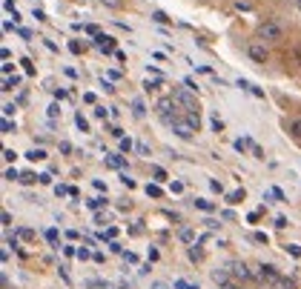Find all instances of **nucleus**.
I'll return each instance as SVG.
<instances>
[{
	"label": "nucleus",
	"instance_id": "nucleus-1",
	"mask_svg": "<svg viewBox=\"0 0 301 289\" xmlns=\"http://www.w3.org/2000/svg\"><path fill=\"white\" fill-rule=\"evenodd\" d=\"M256 278L261 280L267 289H295V280L278 275V269H275V266H258Z\"/></svg>",
	"mask_w": 301,
	"mask_h": 289
},
{
	"label": "nucleus",
	"instance_id": "nucleus-2",
	"mask_svg": "<svg viewBox=\"0 0 301 289\" xmlns=\"http://www.w3.org/2000/svg\"><path fill=\"white\" fill-rule=\"evenodd\" d=\"M258 40H267V43H278L284 37V26L278 23V20H264V23H258L256 29Z\"/></svg>",
	"mask_w": 301,
	"mask_h": 289
},
{
	"label": "nucleus",
	"instance_id": "nucleus-3",
	"mask_svg": "<svg viewBox=\"0 0 301 289\" xmlns=\"http://www.w3.org/2000/svg\"><path fill=\"white\" fill-rule=\"evenodd\" d=\"M175 97H161L158 100V114H161V121H167V123H175Z\"/></svg>",
	"mask_w": 301,
	"mask_h": 289
},
{
	"label": "nucleus",
	"instance_id": "nucleus-4",
	"mask_svg": "<svg viewBox=\"0 0 301 289\" xmlns=\"http://www.w3.org/2000/svg\"><path fill=\"white\" fill-rule=\"evenodd\" d=\"M175 100L186 109V114H189V112H198V100H195L192 89H186V86H184V89H178V92H175Z\"/></svg>",
	"mask_w": 301,
	"mask_h": 289
},
{
	"label": "nucleus",
	"instance_id": "nucleus-5",
	"mask_svg": "<svg viewBox=\"0 0 301 289\" xmlns=\"http://www.w3.org/2000/svg\"><path fill=\"white\" fill-rule=\"evenodd\" d=\"M247 54H249V57H253L256 63H267V61H270V49H267V46L261 43V40L249 43V46H247Z\"/></svg>",
	"mask_w": 301,
	"mask_h": 289
},
{
	"label": "nucleus",
	"instance_id": "nucleus-6",
	"mask_svg": "<svg viewBox=\"0 0 301 289\" xmlns=\"http://www.w3.org/2000/svg\"><path fill=\"white\" fill-rule=\"evenodd\" d=\"M95 46L101 49L104 54H115V37H109V35H95Z\"/></svg>",
	"mask_w": 301,
	"mask_h": 289
},
{
	"label": "nucleus",
	"instance_id": "nucleus-7",
	"mask_svg": "<svg viewBox=\"0 0 301 289\" xmlns=\"http://www.w3.org/2000/svg\"><path fill=\"white\" fill-rule=\"evenodd\" d=\"M172 129H175L178 138H184V140H189V138H192V132H198L189 121H175V123H172Z\"/></svg>",
	"mask_w": 301,
	"mask_h": 289
},
{
	"label": "nucleus",
	"instance_id": "nucleus-8",
	"mask_svg": "<svg viewBox=\"0 0 301 289\" xmlns=\"http://www.w3.org/2000/svg\"><path fill=\"white\" fill-rule=\"evenodd\" d=\"M230 272L235 275V278H241V280H249V278H253V272H249L241 261H232V263H230Z\"/></svg>",
	"mask_w": 301,
	"mask_h": 289
},
{
	"label": "nucleus",
	"instance_id": "nucleus-9",
	"mask_svg": "<svg viewBox=\"0 0 301 289\" xmlns=\"http://www.w3.org/2000/svg\"><path fill=\"white\" fill-rule=\"evenodd\" d=\"M235 86L247 89L249 95H256V97H264V92H261V89H258V86H253V83H249V80H241V78H238V83H235Z\"/></svg>",
	"mask_w": 301,
	"mask_h": 289
},
{
	"label": "nucleus",
	"instance_id": "nucleus-10",
	"mask_svg": "<svg viewBox=\"0 0 301 289\" xmlns=\"http://www.w3.org/2000/svg\"><path fill=\"white\" fill-rule=\"evenodd\" d=\"M118 238V229L115 226H109V229H104V232H97V241H107V244H112Z\"/></svg>",
	"mask_w": 301,
	"mask_h": 289
},
{
	"label": "nucleus",
	"instance_id": "nucleus-11",
	"mask_svg": "<svg viewBox=\"0 0 301 289\" xmlns=\"http://www.w3.org/2000/svg\"><path fill=\"white\" fill-rule=\"evenodd\" d=\"M107 163L112 169H126V158H121V155H107Z\"/></svg>",
	"mask_w": 301,
	"mask_h": 289
},
{
	"label": "nucleus",
	"instance_id": "nucleus-12",
	"mask_svg": "<svg viewBox=\"0 0 301 289\" xmlns=\"http://www.w3.org/2000/svg\"><path fill=\"white\" fill-rule=\"evenodd\" d=\"M195 209H201V212H215V203L213 201H204V198H195Z\"/></svg>",
	"mask_w": 301,
	"mask_h": 289
},
{
	"label": "nucleus",
	"instance_id": "nucleus-13",
	"mask_svg": "<svg viewBox=\"0 0 301 289\" xmlns=\"http://www.w3.org/2000/svg\"><path fill=\"white\" fill-rule=\"evenodd\" d=\"M232 146H235L238 152H253V140H249V138H238Z\"/></svg>",
	"mask_w": 301,
	"mask_h": 289
},
{
	"label": "nucleus",
	"instance_id": "nucleus-14",
	"mask_svg": "<svg viewBox=\"0 0 301 289\" xmlns=\"http://www.w3.org/2000/svg\"><path fill=\"white\" fill-rule=\"evenodd\" d=\"M152 20H155V23H161V26L172 23V18H169V15H164V12H152Z\"/></svg>",
	"mask_w": 301,
	"mask_h": 289
},
{
	"label": "nucleus",
	"instance_id": "nucleus-15",
	"mask_svg": "<svg viewBox=\"0 0 301 289\" xmlns=\"http://www.w3.org/2000/svg\"><path fill=\"white\" fill-rule=\"evenodd\" d=\"M287 129H290L292 138H301V121H290L287 123Z\"/></svg>",
	"mask_w": 301,
	"mask_h": 289
},
{
	"label": "nucleus",
	"instance_id": "nucleus-16",
	"mask_svg": "<svg viewBox=\"0 0 301 289\" xmlns=\"http://www.w3.org/2000/svg\"><path fill=\"white\" fill-rule=\"evenodd\" d=\"M146 195H149V198H161V195H164V189H161L158 184H146Z\"/></svg>",
	"mask_w": 301,
	"mask_h": 289
},
{
	"label": "nucleus",
	"instance_id": "nucleus-17",
	"mask_svg": "<svg viewBox=\"0 0 301 289\" xmlns=\"http://www.w3.org/2000/svg\"><path fill=\"white\" fill-rule=\"evenodd\" d=\"M227 201H230V203H241V201H244V189H235V192H230V195H227Z\"/></svg>",
	"mask_w": 301,
	"mask_h": 289
},
{
	"label": "nucleus",
	"instance_id": "nucleus-18",
	"mask_svg": "<svg viewBox=\"0 0 301 289\" xmlns=\"http://www.w3.org/2000/svg\"><path fill=\"white\" fill-rule=\"evenodd\" d=\"M26 158H29V160H43V158H46V152H43V149H29V152H26Z\"/></svg>",
	"mask_w": 301,
	"mask_h": 289
},
{
	"label": "nucleus",
	"instance_id": "nucleus-19",
	"mask_svg": "<svg viewBox=\"0 0 301 289\" xmlns=\"http://www.w3.org/2000/svg\"><path fill=\"white\" fill-rule=\"evenodd\" d=\"M75 123H78V129H80V132H89V121H86V118H83L80 112L75 114Z\"/></svg>",
	"mask_w": 301,
	"mask_h": 289
},
{
	"label": "nucleus",
	"instance_id": "nucleus-20",
	"mask_svg": "<svg viewBox=\"0 0 301 289\" xmlns=\"http://www.w3.org/2000/svg\"><path fill=\"white\" fill-rule=\"evenodd\" d=\"M152 175H155V181H158V184H164V181H169V175H167V172H164V169H161V166H155V169H152Z\"/></svg>",
	"mask_w": 301,
	"mask_h": 289
},
{
	"label": "nucleus",
	"instance_id": "nucleus-21",
	"mask_svg": "<svg viewBox=\"0 0 301 289\" xmlns=\"http://www.w3.org/2000/svg\"><path fill=\"white\" fill-rule=\"evenodd\" d=\"M46 241H49V244H61V235H58V229H46Z\"/></svg>",
	"mask_w": 301,
	"mask_h": 289
},
{
	"label": "nucleus",
	"instance_id": "nucleus-22",
	"mask_svg": "<svg viewBox=\"0 0 301 289\" xmlns=\"http://www.w3.org/2000/svg\"><path fill=\"white\" fill-rule=\"evenodd\" d=\"M0 129H3V135H9V132H15V123H12L9 118H3V121H0Z\"/></svg>",
	"mask_w": 301,
	"mask_h": 289
},
{
	"label": "nucleus",
	"instance_id": "nucleus-23",
	"mask_svg": "<svg viewBox=\"0 0 301 289\" xmlns=\"http://www.w3.org/2000/svg\"><path fill=\"white\" fill-rule=\"evenodd\" d=\"M270 198H275V201H278V203H284V201H287V195H284L281 189H275V186H273V189H270Z\"/></svg>",
	"mask_w": 301,
	"mask_h": 289
},
{
	"label": "nucleus",
	"instance_id": "nucleus-24",
	"mask_svg": "<svg viewBox=\"0 0 301 289\" xmlns=\"http://www.w3.org/2000/svg\"><path fill=\"white\" fill-rule=\"evenodd\" d=\"M3 178H6V181H20V172H18V169H15V166H9V169H6V175H3Z\"/></svg>",
	"mask_w": 301,
	"mask_h": 289
},
{
	"label": "nucleus",
	"instance_id": "nucleus-25",
	"mask_svg": "<svg viewBox=\"0 0 301 289\" xmlns=\"http://www.w3.org/2000/svg\"><path fill=\"white\" fill-rule=\"evenodd\" d=\"M132 114L135 118H143V103L141 100H132Z\"/></svg>",
	"mask_w": 301,
	"mask_h": 289
},
{
	"label": "nucleus",
	"instance_id": "nucleus-26",
	"mask_svg": "<svg viewBox=\"0 0 301 289\" xmlns=\"http://www.w3.org/2000/svg\"><path fill=\"white\" fill-rule=\"evenodd\" d=\"M101 206H107L104 198H92V201H89V209H101Z\"/></svg>",
	"mask_w": 301,
	"mask_h": 289
},
{
	"label": "nucleus",
	"instance_id": "nucleus-27",
	"mask_svg": "<svg viewBox=\"0 0 301 289\" xmlns=\"http://www.w3.org/2000/svg\"><path fill=\"white\" fill-rule=\"evenodd\" d=\"M18 235L23 238V241H35V229H20Z\"/></svg>",
	"mask_w": 301,
	"mask_h": 289
},
{
	"label": "nucleus",
	"instance_id": "nucleus-28",
	"mask_svg": "<svg viewBox=\"0 0 301 289\" xmlns=\"http://www.w3.org/2000/svg\"><path fill=\"white\" fill-rule=\"evenodd\" d=\"M201 258H204V252H201L198 246H192V249H189V261H201Z\"/></svg>",
	"mask_w": 301,
	"mask_h": 289
},
{
	"label": "nucleus",
	"instance_id": "nucleus-29",
	"mask_svg": "<svg viewBox=\"0 0 301 289\" xmlns=\"http://www.w3.org/2000/svg\"><path fill=\"white\" fill-rule=\"evenodd\" d=\"M35 172H23V175H20V184H35Z\"/></svg>",
	"mask_w": 301,
	"mask_h": 289
},
{
	"label": "nucleus",
	"instance_id": "nucleus-30",
	"mask_svg": "<svg viewBox=\"0 0 301 289\" xmlns=\"http://www.w3.org/2000/svg\"><path fill=\"white\" fill-rule=\"evenodd\" d=\"M132 146H135V143H132L129 138H121V152H124V155H126L129 149H132Z\"/></svg>",
	"mask_w": 301,
	"mask_h": 289
},
{
	"label": "nucleus",
	"instance_id": "nucleus-31",
	"mask_svg": "<svg viewBox=\"0 0 301 289\" xmlns=\"http://www.w3.org/2000/svg\"><path fill=\"white\" fill-rule=\"evenodd\" d=\"M20 78H3V89H12V86H18Z\"/></svg>",
	"mask_w": 301,
	"mask_h": 289
},
{
	"label": "nucleus",
	"instance_id": "nucleus-32",
	"mask_svg": "<svg viewBox=\"0 0 301 289\" xmlns=\"http://www.w3.org/2000/svg\"><path fill=\"white\" fill-rule=\"evenodd\" d=\"M101 3H107L109 9H121L124 6V0H101Z\"/></svg>",
	"mask_w": 301,
	"mask_h": 289
},
{
	"label": "nucleus",
	"instance_id": "nucleus-33",
	"mask_svg": "<svg viewBox=\"0 0 301 289\" xmlns=\"http://www.w3.org/2000/svg\"><path fill=\"white\" fill-rule=\"evenodd\" d=\"M78 258H80V261H89V258H92V252H89L86 246H80V249H78Z\"/></svg>",
	"mask_w": 301,
	"mask_h": 289
},
{
	"label": "nucleus",
	"instance_id": "nucleus-34",
	"mask_svg": "<svg viewBox=\"0 0 301 289\" xmlns=\"http://www.w3.org/2000/svg\"><path fill=\"white\" fill-rule=\"evenodd\" d=\"M292 63H295V66H301V46H295V49H292Z\"/></svg>",
	"mask_w": 301,
	"mask_h": 289
},
{
	"label": "nucleus",
	"instance_id": "nucleus-35",
	"mask_svg": "<svg viewBox=\"0 0 301 289\" xmlns=\"http://www.w3.org/2000/svg\"><path fill=\"white\" fill-rule=\"evenodd\" d=\"M287 252H290V255H292V258H301V246L290 244V246H287Z\"/></svg>",
	"mask_w": 301,
	"mask_h": 289
},
{
	"label": "nucleus",
	"instance_id": "nucleus-36",
	"mask_svg": "<svg viewBox=\"0 0 301 289\" xmlns=\"http://www.w3.org/2000/svg\"><path fill=\"white\" fill-rule=\"evenodd\" d=\"M143 89H146V92H149V89H161V80H146Z\"/></svg>",
	"mask_w": 301,
	"mask_h": 289
},
{
	"label": "nucleus",
	"instance_id": "nucleus-37",
	"mask_svg": "<svg viewBox=\"0 0 301 289\" xmlns=\"http://www.w3.org/2000/svg\"><path fill=\"white\" fill-rule=\"evenodd\" d=\"M135 149H138V155H149V146H146V143H135Z\"/></svg>",
	"mask_w": 301,
	"mask_h": 289
},
{
	"label": "nucleus",
	"instance_id": "nucleus-38",
	"mask_svg": "<svg viewBox=\"0 0 301 289\" xmlns=\"http://www.w3.org/2000/svg\"><path fill=\"white\" fill-rule=\"evenodd\" d=\"M175 289H198V286H192V283H186V280H175Z\"/></svg>",
	"mask_w": 301,
	"mask_h": 289
},
{
	"label": "nucleus",
	"instance_id": "nucleus-39",
	"mask_svg": "<svg viewBox=\"0 0 301 289\" xmlns=\"http://www.w3.org/2000/svg\"><path fill=\"white\" fill-rule=\"evenodd\" d=\"M253 158H258V160L264 158V149H261V146H256V143H253Z\"/></svg>",
	"mask_w": 301,
	"mask_h": 289
},
{
	"label": "nucleus",
	"instance_id": "nucleus-40",
	"mask_svg": "<svg viewBox=\"0 0 301 289\" xmlns=\"http://www.w3.org/2000/svg\"><path fill=\"white\" fill-rule=\"evenodd\" d=\"M3 158L9 160V163H15V158H18V152H12V149H6V152H3Z\"/></svg>",
	"mask_w": 301,
	"mask_h": 289
},
{
	"label": "nucleus",
	"instance_id": "nucleus-41",
	"mask_svg": "<svg viewBox=\"0 0 301 289\" xmlns=\"http://www.w3.org/2000/svg\"><path fill=\"white\" fill-rule=\"evenodd\" d=\"M192 229H181V241H192Z\"/></svg>",
	"mask_w": 301,
	"mask_h": 289
},
{
	"label": "nucleus",
	"instance_id": "nucleus-42",
	"mask_svg": "<svg viewBox=\"0 0 301 289\" xmlns=\"http://www.w3.org/2000/svg\"><path fill=\"white\" fill-rule=\"evenodd\" d=\"M20 63H23V69H26L29 75H35V66H32V61H29V57H26V61H20Z\"/></svg>",
	"mask_w": 301,
	"mask_h": 289
},
{
	"label": "nucleus",
	"instance_id": "nucleus-43",
	"mask_svg": "<svg viewBox=\"0 0 301 289\" xmlns=\"http://www.w3.org/2000/svg\"><path fill=\"white\" fill-rule=\"evenodd\" d=\"M253 241H256V244H267V235H264V232H256V235H253Z\"/></svg>",
	"mask_w": 301,
	"mask_h": 289
},
{
	"label": "nucleus",
	"instance_id": "nucleus-44",
	"mask_svg": "<svg viewBox=\"0 0 301 289\" xmlns=\"http://www.w3.org/2000/svg\"><path fill=\"white\" fill-rule=\"evenodd\" d=\"M0 220H3V226H12V215H9V212H3V215H0Z\"/></svg>",
	"mask_w": 301,
	"mask_h": 289
},
{
	"label": "nucleus",
	"instance_id": "nucleus-45",
	"mask_svg": "<svg viewBox=\"0 0 301 289\" xmlns=\"http://www.w3.org/2000/svg\"><path fill=\"white\" fill-rule=\"evenodd\" d=\"M63 255H66V258H72V255H78V249H75V246H63Z\"/></svg>",
	"mask_w": 301,
	"mask_h": 289
},
{
	"label": "nucleus",
	"instance_id": "nucleus-46",
	"mask_svg": "<svg viewBox=\"0 0 301 289\" xmlns=\"http://www.w3.org/2000/svg\"><path fill=\"white\" fill-rule=\"evenodd\" d=\"M58 114H61V109H58V103H52L49 106V118H58Z\"/></svg>",
	"mask_w": 301,
	"mask_h": 289
},
{
	"label": "nucleus",
	"instance_id": "nucleus-47",
	"mask_svg": "<svg viewBox=\"0 0 301 289\" xmlns=\"http://www.w3.org/2000/svg\"><path fill=\"white\" fill-rule=\"evenodd\" d=\"M95 114H97V118H101V121H104V118H107L109 112H107V109H104V106H97V109H95Z\"/></svg>",
	"mask_w": 301,
	"mask_h": 289
},
{
	"label": "nucleus",
	"instance_id": "nucleus-48",
	"mask_svg": "<svg viewBox=\"0 0 301 289\" xmlns=\"http://www.w3.org/2000/svg\"><path fill=\"white\" fill-rule=\"evenodd\" d=\"M12 112H15V103H6V106H3V114H6V118H9Z\"/></svg>",
	"mask_w": 301,
	"mask_h": 289
},
{
	"label": "nucleus",
	"instance_id": "nucleus-49",
	"mask_svg": "<svg viewBox=\"0 0 301 289\" xmlns=\"http://www.w3.org/2000/svg\"><path fill=\"white\" fill-rule=\"evenodd\" d=\"M287 223H290V220H287V218H275V226H278V229H284V226H287Z\"/></svg>",
	"mask_w": 301,
	"mask_h": 289
},
{
	"label": "nucleus",
	"instance_id": "nucleus-50",
	"mask_svg": "<svg viewBox=\"0 0 301 289\" xmlns=\"http://www.w3.org/2000/svg\"><path fill=\"white\" fill-rule=\"evenodd\" d=\"M213 129H215V132H221V129H224V123L218 121V118H213Z\"/></svg>",
	"mask_w": 301,
	"mask_h": 289
},
{
	"label": "nucleus",
	"instance_id": "nucleus-51",
	"mask_svg": "<svg viewBox=\"0 0 301 289\" xmlns=\"http://www.w3.org/2000/svg\"><path fill=\"white\" fill-rule=\"evenodd\" d=\"M184 86H186V89H192V92L198 89V86H195V80H192V78H186V80H184Z\"/></svg>",
	"mask_w": 301,
	"mask_h": 289
},
{
	"label": "nucleus",
	"instance_id": "nucleus-52",
	"mask_svg": "<svg viewBox=\"0 0 301 289\" xmlns=\"http://www.w3.org/2000/svg\"><path fill=\"white\" fill-rule=\"evenodd\" d=\"M124 258H126V263H135L138 258H135V252H124Z\"/></svg>",
	"mask_w": 301,
	"mask_h": 289
},
{
	"label": "nucleus",
	"instance_id": "nucleus-53",
	"mask_svg": "<svg viewBox=\"0 0 301 289\" xmlns=\"http://www.w3.org/2000/svg\"><path fill=\"white\" fill-rule=\"evenodd\" d=\"M155 289H167V286H164V283H155Z\"/></svg>",
	"mask_w": 301,
	"mask_h": 289
},
{
	"label": "nucleus",
	"instance_id": "nucleus-54",
	"mask_svg": "<svg viewBox=\"0 0 301 289\" xmlns=\"http://www.w3.org/2000/svg\"><path fill=\"white\" fill-rule=\"evenodd\" d=\"M298 9H301V0H298Z\"/></svg>",
	"mask_w": 301,
	"mask_h": 289
}]
</instances>
